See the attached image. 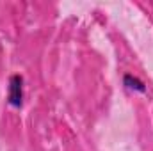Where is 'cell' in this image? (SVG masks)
<instances>
[{
  "label": "cell",
  "mask_w": 153,
  "mask_h": 151,
  "mask_svg": "<svg viewBox=\"0 0 153 151\" xmlns=\"http://www.w3.org/2000/svg\"><path fill=\"white\" fill-rule=\"evenodd\" d=\"M7 103L11 107L20 109L23 103V78L20 75H13L9 78V94H7Z\"/></svg>",
  "instance_id": "obj_1"
},
{
  "label": "cell",
  "mask_w": 153,
  "mask_h": 151,
  "mask_svg": "<svg viewBox=\"0 0 153 151\" xmlns=\"http://www.w3.org/2000/svg\"><path fill=\"white\" fill-rule=\"evenodd\" d=\"M123 84H125V85H126V89H130V91H137V93H144V91H146L144 82H141L137 76L125 75V78H123Z\"/></svg>",
  "instance_id": "obj_2"
}]
</instances>
